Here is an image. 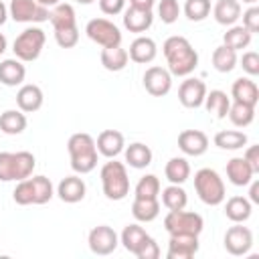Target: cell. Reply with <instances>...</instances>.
Returning <instances> with one entry per match:
<instances>
[{"mask_svg": "<svg viewBox=\"0 0 259 259\" xmlns=\"http://www.w3.org/2000/svg\"><path fill=\"white\" fill-rule=\"evenodd\" d=\"M162 53L166 57L168 71L172 77H188L198 67V53L186 36H168L162 45Z\"/></svg>", "mask_w": 259, "mask_h": 259, "instance_id": "1", "label": "cell"}, {"mask_svg": "<svg viewBox=\"0 0 259 259\" xmlns=\"http://www.w3.org/2000/svg\"><path fill=\"white\" fill-rule=\"evenodd\" d=\"M67 150H69V156H71V168L77 174H89V172L95 170L99 152H97L93 136H89L87 132L73 134L67 142Z\"/></svg>", "mask_w": 259, "mask_h": 259, "instance_id": "2", "label": "cell"}, {"mask_svg": "<svg viewBox=\"0 0 259 259\" xmlns=\"http://www.w3.org/2000/svg\"><path fill=\"white\" fill-rule=\"evenodd\" d=\"M99 178H101L103 194L109 200H123L130 194V176H127V168L123 162L109 158V162L101 166Z\"/></svg>", "mask_w": 259, "mask_h": 259, "instance_id": "3", "label": "cell"}, {"mask_svg": "<svg viewBox=\"0 0 259 259\" xmlns=\"http://www.w3.org/2000/svg\"><path fill=\"white\" fill-rule=\"evenodd\" d=\"M194 190H196L198 198L208 206L223 204L225 196H227L225 182H223L221 174L212 168H200L194 174Z\"/></svg>", "mask_w": 259, "mask_h": 259, "instance_id": "4", "label": "cell"}, {"mask_svg": "<svg viewBox=\"0 0 259 259\" xmlns=\"http://www.w3.org/2000/svg\"><path fill=\"white\" fill-rule=\"evenodd\" d=\"M45 40H47V34L42 28L38 26H28L24 28L12 42V51H14V57L22 63H32L40 57L42 53V47H45Z\"/></svg>", "mask_w": 259, "mask_h": 259, "instance_id": "5", "label": "cell"}, {"mask_svg": "<svg viewBox=\"0 0 259 259\" xmlns=\"http://www.w3.org/2000/svg\"><path fill=\"white\" fill-rule=\"evenodd\" d=\"M164 229L168 235H200L204 229V219L192 210H168L164 217Z\"/></svg>", "mask_w": 259, "mask_h": 259, "instance_id": "6", "label": "cell"}, {"mask_svg": "<svg viewBox=\"0 0 259 259\" xmlns=\"http://www.w3.org/2000/svg\"><path fill=\"white\" fill-rule=\"evenodd\" d=\"M87 36L99 47H117L121 45V30L107 18H91L85 26Z\"/></svg>", "mask_w": 259, "mask_h": 259, "instance_id": "7", "label": "cell"}, {"mask_svg": "<svg viewBox=\"0 0 259 259\" xmlns=\"http://www.w3.org/2000/svg\"><path fill=\"white\" fill-rule=\"evenodd\" d=\"M49 8L38 4L36 0H10L8 16L16 22H47L49 20Z\"/></svg>", "mask_w": 259, "mask_h": 259, "instance_id": "8", "label": "cell"}, {"mask_svg": "<svg viewBox=\"0 0 259 259\" xmlns=\"http://www.w3.org/2000/svg\"><path fill=\"white\" fill-rule=\"evenodd\" d=\"M87 243H89L91 253H95V255H111L119 245V237L109 225H97V227H93L89 231Z\"/></svg>", "mask_w": 259, "mask_h": 259, "instance_id": "9", "label": "cell"}, {"mask_svg": "<svg viewBox=\"0 0 259 259\" xmlns=\"http://www.w3.org/2000/svg\"><path fill=\"white\" fill-rule=\"evenodd\" d=\"M142 81H144V89L152 97H164L172 89V75H170L168 69H164L160 65L148 67L144 77H142Z\"/></svg>", "mask_w": 259, "mask_h": 259, "instance_id": "10", "label": "cell"}, {"mask_svg": "<svg viewBox=\"0 0 259 259\" xmlns=\"http://www.w3.org/2000/svg\"><path fill=\"white\" fill-rule=\"evenodd\" d=\"M253 247V233L251 229L243 227V223H235L233 227L227 229L225 233V249L235 255V257H241V255H247Z\"/></svg>", "mask_w": 259, "mask_h": 259, "instance_id": "11", "label": "cell"}, {"mask_svg": "<svg viewBox=\"0 0 259 259\" xmlns=\"http://www.w3.org/2000/svg\"><path fill=\"white\" fill-rule=\"evenodd\" d=\"M206 91L208 89H206L204 81H200L196 77H186L178 87V101L188 109H196L204 103Z\"/></svg>", "mask_w": 259, "mask_h": 259, "instance_id": "12", "label": "cell"}, {"mask_svg": "<svg viewBox=\"0 0 259 259\" xmlns=\"http://www.w3.org/2000/svg\"><path fill=\"white\" fill-rule=\"evenodd\" d=\"M198 235H170L168 241V259H192L198 253Z\"/></svg>", "mask_w": 259, "mask_h": 259, "instance_id": "13", "label": "cell"}, {"mask_svg": "<svg viewBox=\"0 0 259 259\" xmlns=\"http://www.w3.org/2000/svg\"><path fill=\"white\" fill-rule=\"evenodd\" d=\"M178 148L186 156H202L208 150V136L200 130H182L178 134Z\"/></svg>", "mask_w": 259, "mask_h": 259, "instance_id": "14", "label": "cell"}, {"mask_svg": "<svg viewBox=\"0 0 259 259\" xmlns=\"http://www.w3.org/2000/svg\"><path fill=\"white\" fill-rule=\"evenodd\" d=\"M85 192H87V186H85V180L79 176V174H73V176H65L59 186H57V194L63 202H69V204H75V202H81L85 198Z\"/></svg>", "mask_w": 259, "mask_h": 259, "instance_id": "15", "label": "cell"}, {"mask_svg": "<svg viewBox=\"0 0 259 259\" xmlns=\"http://www.w3.org/2000/svg\"><path fill=\"white\" fill-rule=\"evenodd\" d=\"M42 101H45V95H42V89L34 83H26V85H20V89L16 91V105L20 111L24 113H34L42 107Z\"/></svg>", "mask_w": 259, "mask_h": 259, "instance_id": "16", "label": "cell"}, {"mask_svg": "<svg viewBox=\"0 0 259 259\" xmlns=\"http://www.w3.org/2000/svg\"><path fill=\"white\" fill-rule=\"evenodd\" d=\"M95 146H97V152L105 158H115L123 152L125 148V140H123V134L117 132V130H103L97 140H95Z\"/></svg>", "mask_w": 259, "mask_h": 259, "instance_id": "17", "label": "cell"}, {"mask_svg": "<svg viewBox=\"0 0 259 259\" xmlns=\"http://www.w3.org/2000/svg\"><path fill=\"white\" fill-rule=\"evenodd\" d=\"M156 55H158V45L150 36H138V38H134L132 45H130V51H127V57L134 63H138V65L152 63L156 59Z\"/></svg>", "mask_w": 259, "mask_h": 259, "instance_id": "18", "label": "cell"}, {"mask_svg": "<svg viewBox=\"0 0 259 259\" xmlns=\"http://www.w3.org/2000/svg\"><path fill=\"white\" fill-rule=\"evenodd\" d=\"M255 176V170L243 156H235L227 162V178L235 186H247Z\"/></svg>", "mask_w": 259, "mask_h": 259, "instance_id": "19", "label": "cell"}, {"mask_svg": "<svg viewBox=\"0 0 259 259\" xmlns=\"http://www.w3.org/2000/svg\"><path fill=\"white\" fill-rule=\"evenodd\" d=\"M231 97H233V101H239V103L257 105V101H259V87H257V83L253 79L239 77V79L233 81Z\"/></svg>", "mask_w": 259, "mask_h": 259, "instance_id": "20", "label": "cell"}, {"mask_svg": "<svg viewBox=\"0 0 259 259\" xmlns=\"http://www.w3.org/2000/svg\"><path fill=\"white\" fill-rule=\"evenodd\" d=\"M154 22V14L152 10H144V8H134L130 6L125 12H123V26L130 30V32H146Z\"/></svg>", "mask_w": 259, "mask_h": 259, "instance_id": "21", "label": "cell"}, {"mask_svg": "<svg viewBox=\"0 0 259 259\" xmlns=\"http://www.w3.org/2000/svg\"><path fill=\"white\" fill-rule=\"evenodd\" d=\"M24 77H26V67L16 57L14 59H4L0 63V83L2 85H6V87L22 85Z\"/></svg>", "mask_w": 259, "mask_h": 259, "instance_id": "22", "label": "cell"}, {"mask_svg": "<svg viewBox=\"0 0 259 259\" xmlns=\"http://www.w3.org/2000/svg\"><path fill=\"white\" fill-rule=\"evenodd\" d=\"M212 16L223 26H233L241 18V2L239 0H217L212 6Z\"/></svg>", "mask_w": 259, "mask_h": 259, "instance_id": "23", "label": "cell"}, {"mask_svg": "<svg viewBox=\"0 0 259 259\" xmlns=\"http://www.w3.org/2000/svg\"><path fill=\"white\" fill-rule=\"evenodd\" d=\"M49 20H51V24H53L55 30L75 28V26H77L75 8H73L69 2H59L57 6H53V10L49 12Z\"/></svg>", "mask_w": 259, "mask_h": 259, "instance_id": "24", "label": "cell"}, {"mask_svg": "<svg viewBox=\"0 0 259 259\" xmlns=\"http://www.w3.org/2000/svg\"><path fill=\"white\" fill-rule=\"evenodd\" d=\"M99 59H101V65H103V69H107V71H111V73L123 71V69L127 67V61H130V57H127V51H125L121 45H117V47H105V49H101V55H99Z\"/></svg>", "mask_w": 259, "mask_h": 259, "instance_id": "25", "label": "cell"}, {"mask_svg": "<svg viewBox=\"0 0 259 259\" xmlns=\"http://www.w3.org/2000/svg\"><path fill=\"white\" fill-rule=\"evenodd\" d=\"M123 154H125V164L136 168V170H142V168L150 166L152 164V156H154L150 146H146L142 142L130 144L127 148H123Z\"/></svg>", "mask_w": 259, "mask_h": 259, "instance_id": "26", "label": "cell"}, {"mask_svg": "<svg viewBox=\"0 0 259 259\" xmlns=\"http://www.w3.org/2000/svg\"><path fill=\"white\" fill-rule=\"evenodd\" d=\"M132 214L138 223H152L160 214L158 198H140V196H136L134 202H132Z\"/></svg>", "mask_w": 259, "mask_h": 259, "instance_id": "27", "label": "cell"}, {"mask_svg": "<svg viewBox=\"0 0 259 259\" xmlns=\"http://www.w3.org/2000/svg\"><path fill=\"white\" fill-rule=\"evenodd\" d=\"M251 212H253V204L245 196H231L227 200V204H225V217L229 221H233V223H245V221H249Z\"/></svg>", "mask_w": 259, "mask_h": 259, "instance_id": "28", "label": "cell"}, {"mask_svg": "<svg viewBox=\"0 0 259 259\" xmlns=\"http://www.w3.org/2000/svg\"><path fill=\"white\" fill-rule=\"evenodd\" d=\"M204 109L208 111V113H212L214 117H219V119H223V117H227V113H229V107H231V97L225 93V91H221V89H212V91H206V97H204Z\"/></svg>", "mask_w": 259, "mask_h": 259, "instance_id": "29", "label": "cell"}, {"mask_svg": "<svg viewBox=\"0 0 259 259\" xmlns=\"http://www.w3.org/2000/svg\"><path fill=\"white\" fill-rule=\"evenodd\" d=\"M164 174H166V180L170 184H184L188 178H190V164L186 158L182 156H174L166 162L164 166Z\"/></svg>", "mask_w": 259, "mask_h": 259, "instance_id": "30", "label": "cell"}, {"mask_svg": "<svg viewBox=\"0 0 259 259\" xmlns=\"http://www.w3.org/2000/svg\"><path fill=\"white\" fill-rule=\"evenodd\" d=\"M26 115L20 109H6L0 113V130L6 136H18L26 130Z\"/></svg>", "mask_w": 259, "mask_h": 259, "instance_id": "31", "label": "cell"}, {"mask_svg": "<svg viewBox=\"0 0 259 259\" xmlns=\"http://www.w3.org/2000/svg\"><path fill=\"white\" fill-rule=\"evenodd\" d=\"M251 32L243 24H233L225 34H223V45L233 49V51H243L251 45Z\"/></svg>", "mask_w": 259, "mask_h": 259, "instance_id": "32", "label": "cell"}, {"mask_svg": "<svg viewBox=\"0 0 259 259\" xmlns=\"http://www.w3.org/2000/svg\"><path fill=\"white\" fill-rule=\"evenodd\" d=\"M214 146L221 150H241L247 146V134L239 130H221L214 134Z\"/></svg>", "mask_w": 259, "mask_h": 259, "instance_id": "33", "label": "cell"}, {"mask_svg": "<svg viewBox=\"0 0 259 259\" xmlns=\"http://www.w3.org/2000/svg\"><path fill=\"white\" fill-rule=\"evenodd\" d=\"M186 202H188V194L186 190L182 188V184H170L162 190V204L168 208V210H180V208H186Z\"/></svg>", "mask_w": 259, "mask_h": 259, "instance_id": "34", "label": "cell"}, {"mask_svg": "<svg viewBox=\"0 0 259 259\" xmlns=\"http://www.w3.org/2000/svg\"><path fill=\"white\" fill-rule=\"evenodd\" d=\"M237 51L221 45L212 51V67L219 71V73H231L235 67H237Z\"/></svg>", "mask_w": 259, "mask_h": 259, "instance_id": "35", "label": "cell"}, {"mask_svg": "<svg viewBox=\"0 0 259 259\" xmlns=\"http://www.w3.org/2000/svg\"><path fill=\"white\" fill-rule=\"evenodd\" d=\"M227 115H229V119L233 121V125H237V127H247V125H251L253 119H255V105H247V103L233 101Z\"/></svg>", "mask_w": 259, "mask_h": 259, "instance_id": "36", "label": "cell"}, {"mask_svg": "<svg viewBox=\"0 0 259 259\" xmlns=\"http://www.w3.org/2000/svg\"><path fill=\"white\" fill-rule=\"evenodd\" d=\"M146 237H148L146 229H144V227H140L138 223H132V225H127V227L121 231L119 243L123 245V249H125V251L136 253V251H138V247L142 245V241H144Z\"/></svg>", "mask_w": 259, "mask_h": 259, "instance_id": "37", "label": "cell"}, {"mask_svg": "<svg viewBox=\"0 0 259 259\" xmlns=\"http://www.w3.org/2000/svg\"><path fill=\"white\" fill-rule=\"evenodd\" d=\"M30 184H32L34 204H47L55 196V186H53L51 178H47V176H32Z\"/></svg>", "mask_w": 259, "mask_h": 259, "instance_id": "38", "label": "cell"}, {"mask_svg": "<svg viewBox=\"0 0 259 259\" xmlns=\"http://www.w3.org/2000/svg\"><path fill=\"white\" fill-rule=\"evenodd\" d=\"M160 178L156 174H146L138 180L136 188H134V194L140 196V198H158L160 194Z\"/></svg>", "mask_w": 259, "mask_h": 259, "instance_id": "39", "label": "cell"}, {"mask_svg": "<svg viewBox=\"0 0 259 259\" xmlns=\"http://www.w3.org/2000/svg\"><path fill=\"white\" fill-rule=\"evenodd\" d=\"M184 14L192 22H200L210 14V0H186Z\"/></svg>", "mask_w": 259, "mask_h": 259, "instance_id": "40", "label": "cell"}, {"mask_svg": "<svg viewBox=\"0 0 259 259\" xmlns=\"http://www.w3.org/2000/svg\"><path fill=\"white\" fill-rule=\"evenodd\" d=\"M0 180L2 182H18L16 170V152H0Z\"/></svg>", "mask_w": 259, "mask_h": 259, "instance_id": "41", "label": "cell"}, {"mask_svg": "<svg viewBox=\"0 0 259 259\" xmlns=\"http://www.w3.org/2000/svg\"><path fill=\"white\" fill-rule=\"evenodd\" d=\"M12 198L16 204L20 206H28L34 204V194H32V184H30V176L24 180H18V184L12 190Z\"/></svg>", "mask_w": 259, "mask_h": 259, "instance_id": "42", "label": "cell"}, {"mask_svg": "<svg viewBox=\"0 0 259 259\" xmlns=\"http://www.w3.org/2000/svg\"><path fill=\"white\" fill-rule=\"evenodd\" d=\"M182 8L178 4V0H160L158 2V16L164 24H174L180 16Z\"/></svg>", "mask_w": 259, "mask_h": 259, "instance_id": "43", "label": "cell"}, {"mask_svg": "<svg viewBox=\"0 0 259 259\" xmlns=\"http://www.w3.org/2000/svg\"><path fill=\"white\" fill-rule=\"evenodd\" d=\"M55 40L61 49H73L79 42V28H63V30H55Z\"/></svg>", "mask_w": 259, "mask_h": 259, "instance_id": "44", "label": "cell"}, {"mask_svg": "<svg viewBox=\"0 0 259 259\" xmlns=\"http://www.w3.org/2000/svg\"><path fill=\"white\" fill-rule=\"evenodd\" d=\"M138 259H158L160 257V247L156 243V239H152L150 235L142 241V245L138 247V251L134 253Z\"/></svg>", "mask_w": 259, "mask_h": 259, "instance_id": "45", "label": "cell"}, {"mask_svg": "<svg viewBox=\"0 0 259 259\" xmlns=\"http://www.w3.org/2000/svg\"><path fill=\"white\" fill-rule=\"evenodd\" d=\"M237 63H241V67H243V71H245L247 75H251V77L259 75V55H257L255 51L243 53L241 61H237Z\"/></svg>", "mask_w": 259, "mask_h": 259, "instance_id": "46", "label": "cell"}, {"mask_svg": "<svg viewBox=\"0 0 259 259\" xmlns=\"http://www.w3.org/2000/svg\"><path fill=\"white\" fill-rule=\"evenodd\" d=\"M243 26H245L251 34L259 32V8H257V6H251V8H247V10L243 12Z\"/></svg>", "mask_w": 259, "mask_h": 259, "instance_id": "47", "label": "cell"}, {"mask_svg": "<svg viewBox=\"0 0 259 259\" xmlns=\"http://www.w3.org/2000/svg\"><path fill=\"white\" fill-rule=\"evenodd\" d=\"M125 2H127V0H99V8H101L103 14H107V16H115V14L123 12Z\"/></svg>", "mask_w": 259, "mask_h": 259, "instance_id": "48", "label": "cell"}, {"mask_svg": "<svg viewBox=\"0 0 259 259\" xmlns=\"http://www.w3.org/2000/svg\"><path fill=\"white\" fill-rule=\"evenodd\" d=\"M243 158L249 162V166L255 170V174L259 172V146H249L243 154Z\"/></svg>", "mask_w": 259, "mask_h": 259, "instance_id": "49", "label": "cell"}, {"mask_svg": "<svg viewBox=\"0 0 259 259\" xmlns=\"http://www.w3.org/2000/svg\"><path fill=\"white\" fill-rule=\"evenodd\" d=\"M249 184H251V188H249V200H251V204H259V180L253 178Z\"/></svg>", "mask_w": 259, "mask_h": 259, "instance_id": "50", "label": "cell"}, {"mask_svg": "<svg viewBox=\"0 0 259 259\" xmlns=\"http://www.w3.org/2000/svg\"><path fill=\"white\" fill-rule=\"evenodd\" d=\"M156 4V0H130V6L134 8H144V10H152Z\"/></svg>", "mask_w": 259, "mask_h": 259, "instance_id": "51", "label": "cell"}, {"mask_svg": "<svg viewBox=\"0 0 259 259\" xmlns=\"http://www.w3.org/2000/svg\"><path fill=\"white\" fill-rule=\"evenodd\" d=\"M6 20H8V6L0 0V26H2Z\"/></svg>", "mask_w": 259, "mask_h": 259, "instance_id": "52", "label": "cell"}, {"mask_svg": "<svg viewBox=\"0 0 259 259\" xmlns=\"http://www.w3.org/2000/svg\"><path fill=\"white\" fill-rule=\"evenodd\" d=\"M36 2L49 8V6H57V4H59V2H63V0H36Z\"/></svg>", "mask_w": 259, "mask_h": 259, "instance_id": "53", "label": "cell"}, {"mask_svg": "<svg viewBox=\"0 0 259 259\" xmlns=\"http://www.w3.org/2000/svg\"><path fill=\"white\" fill-rule=\"evenodd\" d=\"M6 47H8V40H6V36H4L2 32H0V55H4Z\"/></svg>", "mask_w": 259, "mask_h": 259, "instance_id": "54", "label": "cell"}, {"mask_svg": "<svg viewBox=\"0 0 259 259\" xmlns=\"http://www.w3.org/2000/svg\"><path fill=\"white\" fill-rule=\"evenodd\" d=\"M77 2H79V4H93L95 0H77Z\"/></svg>", "mask_w": 259, "mask_h": 259, "instance_id": "55", "label": "cell"}, {"mask_svg": "<svg viewBox=\"0 0 259 259\" xmlns=\"http://www.w3.org/2000/svg\"><path fill=\"white\" fill-rule=\"evenodd\" d=\"M239 2H245V4H255L257 0H239Z\"/></svg>", "mask_w": 259, "mask_h": 259, "instance_id": "56", "label": "cell"}]
</instances>
